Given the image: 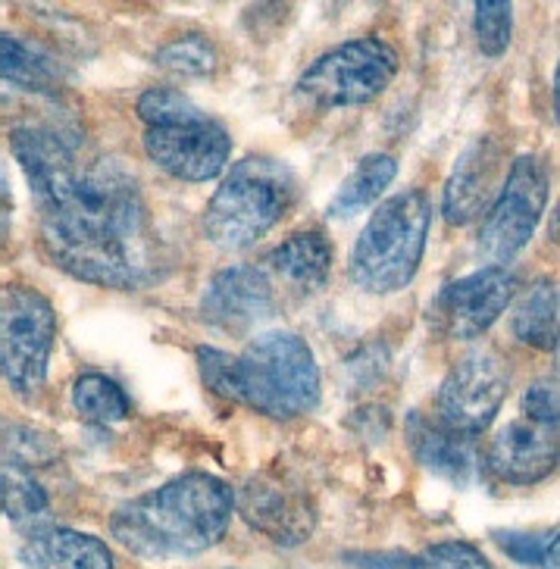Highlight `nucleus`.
Wrapping results in <instances>:
<instances>
[{
  "instance_id": "23",
  "label": "nucleus",
  "mask_w": 560,
  "mask_h": 569,
  "mask_svg": "<svg viewBox=\"0 0 560 569\" xmlns=\"http://www.w3.org/2000/svg\"><path fill=\"white\" fill-rule=\"evenodd\" d=\"M72 407L79 417L94 426H117L129 417L126 391L103 372H82L72 382Z\"/></svg>"
},
{
  "instance_id": "18",
  "label": "nucleus",
  "mask_w": 560,
  "mask_h": 569,
  "mask_svg": "<svg viewBox=\"0 0 560 569\" xmlns=\"http://www.w3.org/2000/svg\"><path fill=\"white\" fill-rule=\"evenodd\" d=\"M19 560L26 569H117L113 553L101 538L53 522L26 532Z\"/></svg>"
},
{
  "instance_id": "3",
  "label": "nucleus",
  "mask_w": 560,
  "mask_h": 569,
  "mask_svg": "<svg viewBox=\"0 0 560 569\" xmlns=\"http://www.w3.org/2000/svg\"><path fill=\"white\" fill-rule=\"evenodd\" d=\"M136 110L144 122V153L163 172L182 182H210L226 169L232 138L188 94L167 84L148 88Z\"/></svg>"
},
{
  "instance_id": "29",
  "label": "nucleus",
  "mask_w": 560,
  "mask_h": 569,
  "mask_svg": "<svg viewBox=\"0 0 560 569\" xmlns=\"http://www.w3.org/2000/svg\"><path fill=\"white\" fill-rule=\"evenodd\" d=\"M523 413L527 422L542 426V429H558V382L554 379H539L523 391Z\"/></svg>"
},
{
  "instance_id": "14",
  "label": "nucleus",
  "mask_w": 560,
  "mask_h": 569,
  "mask_svg": "<svg viewBox=\"0 0 560 569\" xmlns=\"http://www.w3.org/2000/svg\"><path fill=\"white\" fill-rule=\"evenodd\" d=\"M201 319L226 336H244L276 313V291L257 267H229L217 272L201 295Z\"/></svg>"
},
{
  "instance_id": "26",
  "label": "nucleus",
  "mask_w": 560,
  "mask_h": 569,
  "mask_svg": "<svg viewBox=\"0 0 560 569\" xmlns=\"http://www.w3.org/2000/svg\"><path fill=\"white\" fill-rule=\"evenodd\" d=\"M476 44L486 57H501L513 34V7L508 0H479L473 7Z\"/></svg>"
},
{
  "instance_id": "12",
  "label": "nucleus",
  "mask_w": 560,
  "mask_h": 569,
  "mask_svg": "<svg viewBox=\"0 0 560 569\" xmlns=\"http://www.w3.org/2000/svg\"><path fill=\"white\" fill-rule=\"evenodd\" d=\"M517 276L508 267L476 269L463 279L442 284L429 303V326L444 338L473 341L489 332L501 313L513 303Z\"/></svg>"
},
{
  "instance_id": "6",
  "label": "nucleus",
  "mask_w": 560,
  "mask_h": 569,
  "mask_svg": "<svg viewBox=\"0 0 560 569\" xmlns=\"http://www.w3.org/2000/svg\"><path fill=\"white\" fill-rule=\"evenodd\" d=\"M236 401L270 419H298L320 401V369L304 338L270 329L236 357Z\"/></svg>"
},
{
  "instance_id": "7",
  "label": "nucleus",
  "mask_w": 560,
  "mask_h": 569,
  "mask_svg": "<svg viewBox=\"0 0 560 569\" xmlns=\"http://www.w3.org/2000/svg\"><path fill=\"white\" fill-rule=\"evenodd\" d=\"M57 313L32 284H0V376L19 398H34L51 363Z\"/></svg>"
},
{
  "instance_id": "28",
  "label": "nucleus",
  "mask_w": 560,
  "mask_h": 569,
  "mask_svg": "<svg viewBox=\"0 0 560 569\" xmlns=\"http://www.w3.org/2000/svg\"><path fill=\"white\" fill-rule=\"evenodd\" d=\"M198 367H201V379L204 386L217 395V398H226V401H236V357L226 351H217V348H201L198 351Z\"/></svg>"
},
{
  "instance_id": "19",
  "label": "nucleus",
  "mask_w": 560,
  "mask_h": 569,
  "mask_svg": "<svg viewBox=\"0 0 560 569\" xmlns=\"http://www.w3.org/2000/svg\"><path fill=\"white\" fill-rule=\"evenodd\" d=\"M270 269L294 288L317 291L329 279L332 269V241L320 229H304V232L286 238L276 251L270 253Z\"/></svg>"
},
{
  "instance_id": "9",
  "label": "nucleus",
  "mask_w": 560,
  "mask_h": 569,
  "mask_svg": "<svg viewBox=\"0 0 560 569\" xmlns=\"http://www.w3.org/2000/svg\"><path fill=\"white\" fill-rule=\"evenodd\" d=\"M548 207V169L536 153H520L510 163L504 184L498 188L492 207L479 229V251L504 267L527 248Z\"/></svg>"
},
{
  "instance_id": "30",
  "label": "nucleus",
  "mask_w": 560,
  "mask_h": 569,
  "mask_svg": "<svg viewBox=\"0 0 560 569\" xmlns=\"http://www.w3.org/2000/svg\"><path fill=\"white\" fill-rule=\"evenodd\" d=\"M10 219H13V191H10L7 172H3V163H0V241L10 232Z\"/></svg>"
},
{
  "instance_id": "20",
  "label": "nucleus",
  "mask_w": 560,
  "mask_h": 569,
  "mask_svg": "<svg viewBox=\"0 0 560 569\" xmlns=\"http://www.w3.org/2000/svg\"><path fill=\"white\" fill-rule=\"evenodd\" d=\"M0 79L26 91L51 94L67 82V69L48 51L34 48L29 41H19L10 34H0Z\"/></svg>"
},
{
  "instance_id": "17",
  "label": "nucleus",
  "mask_w": 560,
  "mask_h": 569,
  "mask_svg": "<svg viewBox=\"0 0 560 569\" xmlns=\"http://www.w3.org/2000/svg\"><path fill=\"white\" fill-rule=\"evenodd\" d=\"M404 438L413 453V460L432 476H439L451 486H473L479 482L482 457L473 438L458 436L444 429L439 419H429L423 413H410L404 422Z\"/></svg>"
},
{
  "instance_id": "8",
  "label": "nucleus",
  "mask_w": 560,
  "mask_h": 569,
  "mask_svg": "<svg viewBox=\"0 0 560 569\" xmlns=\"http://www.w3.org/2000/svg\"><path fill=\"white\" fill-rule=\"evenodd\" d=\"M398 72V57L379 38H354L313 60L298 79V94L304 101L339 110L376 101Z\"/></svg>"
},
{
  "instance_id": "4",
  "label": "nucleus",
  "mask_w": 560,
  "mask_h": 569,
  "mask_svg": "<svg viewBox=\"0 0 560 569\" xmlns=\"http://www.w3.org/2000/svg\"><path fill=\"white\" fill-rule=\"evenodd\" d=\"M432 226V203L420 188H408L376 207L357 234L348 276L367 295H391L413 282L423 263Z\"/></svg>"
},
{
  "instance_id": "25",
  "label": "nucleus",
  "mask_w": 560,
  "mask_h": 569,
  "mask_svg": "<svg viewBox=\"0 0 560 569\" xmlns=\"http://www.w3.org/2000/svg\"><path fill=\"white\" fill-rule=\"evenodd\" d=\"M492 538L494 545L520 567L558 569V529H542V532L494 529Z\"/></svg>"
},
{
  "instance_id": "5",
  "label": "nucleus",
  "mask_w": 560,
  "mask_h": 569,
  "mask_svg": "<svg viewBox=\"0 0 560 569\" xmlns=\"http://www.w3.org/2000/svg\"><path fill=\"white\" fill-rule=\"evenodd\" d=\"M298 182L276 157H244L222 176L204 210V234L220 251H244L286 217Z\"/></svg>"
},
{
  "instance_id": "10",
  "label": "nucleus",
  "mask_w": 560,
  "mask_h": 569,
  "mask_svg": "<svg viewBox=\"0 0 560 569\" xmlns=\"http://www.w3.org/2000/svg\"><path fill=\"white\" fill-rule=\"evenodd\" d=\"M53 463L57 445L51 436L0 419V510L26 532L48 526L51 488L44 486L41 469Z\"/></svg>"
},
{
  "instance_id": "13",
  "label": "nucleus",
  "mask_w": 560,
  "mask_h": 569,
  "mask_svg": "<svg viewBox=\"0 0 560 569\" xmlns=\"http://www.w3.org/2000/svg\"><path fill=\"white\" fill-rule=\"evenodd\" d=\"M236 510L248 526L286 548L304 545L317 526V510L304 488L279 472H260L248 479L236 495Z\"/></svg>"
},
{
  "instance_id": "22",
  "label": "nucleus",
  "mask_w": 560,
  "mask_h": 569,
  "mask_svg": "<svg viewBox=\"0 0 560 569\" xmlns=\"http://www.w3.org/2000/svg\"><path fill=\"white\" fill-rule=\"evenodd\" d=\"M513 336L539 351H558V282L539 279L513 303Z\"/></svg>"
},
{
  "instance_id": "16",
  "label": "nucleus",
  "mask_w": 560,
  "mask_h": 569,
  "mask_svg": "<svg viewBox=\"0 0 560 569\" xmlns=\"http://www.w3.org/2000/svg\"><path fill=\"white\" fill-rule=\"evenodd\" d=\"M486 467L508 486H536L558 469V445L551 429L532 422H508L494 432Z\"/></svg>"
},
{
  "instance_id": "15",
  "label": "nucleus",
  "mask_w": 560,
  "mask_h": 569,
  "mask_svg": "<svg viewBox=\"0 0 560 569\" xmlns=\"http://www.w3.org/2000/svg\"><path fill=\"white\" fill-rule=\"evenodd\" d=\"M501 167L504 148L492 134L467 144V151L460 153L444 182L442 213L448 226H470L473 219L486 217L501 188Z\"/></svg>"
},
{
  "instance_id": "1",
  "label": "nucleus",
  "mask_w": 560,
  "mask_h": 569,
  "mask_svg": "<svg viewBox=\"0 0 560 569\" xmlns=\"http://www.w3.org/2000/svg\"><path fill=\"white\" fill-rule=\"evenodd\" d=\"M10 151L32 188L44 253L57 267L101 288H144L163 272L136 172L72 126L22 122Z\"/></svg>"
},
{
  "instance_id": "2",
  "label": "nucleus",
  "mask_w": 560,
  "mask_h": 569,
  "mask_svg": "<svg viewBox=\"0 0 560 569\" xmlns=\"http://www.w3.org/2000/svg\"><path fill=\"white\" fill-rule=\"evenodd\" d=\"M236 513V491L210 472H182L119 503L110 532L141 560H188L210 551Z\"/></svg>"
},
{
  "instance_id": "11",
  "label": "nucleus",
  "mask_w": 560,
  "mask_h": 569,
  "mask_svg": "<svg viewBox=\"0 0 560 569\" xmlns=\"http://www.w3.org/2000/svg\"><path fill=\"white\" fill-rule=\"evenodd\" d=\"M510 369L494 351H470L444 376L436 395V419L458 436L476 438L492 426L508 401Z\"/></svg>"
},
{
  "instance_id": "24",
  "label": "nucleus",
  "mask_w": 560,
  "mask_h": 569,
  "mask_svg": "<svg viewBox=\"0 0 560 569\" xmlns=\"http://www.w3.org/2000/svg\"><path fill=\"white\" fill-rule=\"evenodd\" d=\"M157 67L172 72L176 79H207L217 69V51L204 34H179L157 51Z\"/></svg>"
},
{
  "instance_id": "21",
  "label": "nucleus",
  "mask_w": 560,
  "mask_h": 569,
  "mask_svg": "<svg viewBox=\"0 0 560 569\" xmlns=\"http://www.w3.org/2000/svg\"><path fill=\"white\" fill-rule=\"evenodd\" d=\"M398 176V160L391 153H370L363 157L351 176L339 184L332 203L326 207V217L329 219H351L357 213H363L367 207H373L382 191L394 182Z\"/></svg>"
},
{
  "instance_id": "27",
  "label": "nucleus",
  "mask_w": 560,
  "mask_h": 569,
  "mask_svg": "<svg viewBox=\"0 0 560 569\" xmlns=\"http://www.w3.org/2000/svg\"><path fill=\"white\" fill-rule=\"evenodd\" d=\"M404 569H492L486 553L467 541H439L404 560Z\"/></svg>"
}]
</instances>
